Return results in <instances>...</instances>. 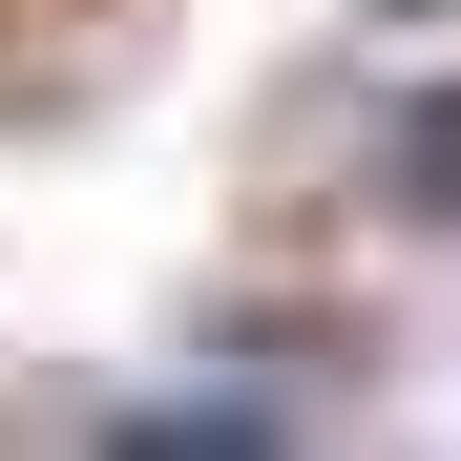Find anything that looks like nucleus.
Listing matches in <instances>:
<instances>
[{"mask_svg": "<svg viewBox=\"0 0 461 461\" xmlns=\"http://www.w3.org/2000/svg\"><path fill=\"white\" fill-rule=\"evenodd\" d=\"M377 189H399L420 230H461V85H399V126H377Z\"/></svg>", "mask_w": 461, "mask_h": 461, "instance_id": "f257e3e1", "label": "nucleus"}, {"mask_svg": "<svg viewBox=\"0 0 461 461\" xmlns=\"http://www.w3.org/2000/svg\"><path fill=\"white\" fill-rule=\"evenodd\" d=\"M126 440H147V461H210V440H230V461H252V440H273V399H147Z\"/></svg>", "mask_w": 461, "mask_h": 461, "instance_id": "f03ea898", "label": "nucleus"}]
</instances>
